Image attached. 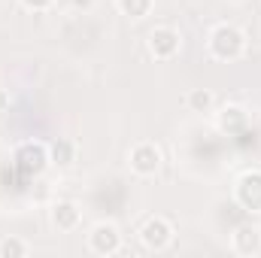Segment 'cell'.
<instances>
[{
    "mask_svg": "<svg viewBox=\"0 0 261 258\" xmlns=\"http://www.w3.org/2000/svg\"><path fill=\"white\" fill-rule=\"evenodd\" d=\"M206 49L216 61H237L243 52H246V34L231 24V21H222L210 31L206 37Z\"/></svg>",
    "mask_w": 261,
    "mask_h": 258,
    "instance_id": "cell-1",
    "label": "cell"
},
{
    "mask_svg": "<svg viewBox=\"0 0 261 258\" xmlns=\"http://www.w3.org/2000/svg\"><path fill=\"white\" fill-rule=\"evenodd\" d=\"M146 49H149V55H152L155 61H170V58L182 49V37H179V31H176V28L161 24V28H155V31L149 34Z\"/></svg>",
    "mask_w": 261,
    "mask_h": 258,
    "instance_id": "cell-2",
    "label": "cell"
},
{
    "mask_svg": "<svg viewBox=\"0 0 261 258\" xmlns=\"http://www.w3.org/2000/svg\"><path fill=\"white\" fill-rule=\"evenodd\" d=\"M173 234H176V231H173V222L164 219V216H152V219H146L143 228H140L143 246H146V249H155V252L167 249V246L173 243Z\"/></svg>",
    "mask_w": 261,
    "mask_h": 258,
    "instance_id": "cell-3",
    "label": "cell"
},
{
    "mask_svg": "<svg viewBox=\"0 0 261 258\" xmlns=\"http://www.w3.org/2000/svg\"><path fill=\"white\" fill-rule=\"evenodd\" d=\"M88 249L94 255H119L122 252V231L113 222H97L88 231Z\"/></svg>",
    "mask_w": 261,
    "mask_h": 258,
    "instance_id": "cell-4",
    "label": "cell"
},
{
    "mask_svg": "<svg viewBox=\"0 0 261 258\" xmlns=\"http://www.w3.org/2000/svg\"><path fill=\"white\" fill-rule=\"evenodd\" d=\"M161 161H164L161 149H158L155 143H149V140L137 143V146L130 149V155H128V164H130V170H134L137 176H155V173L161 170Z\"/></svg>",
    "mask_w": 261,
    "mask_h": 258,
    "instance_id": "cell-5",
    "label": "cell"
},
{
    "mask_svg": "<svg viewBox=\"0 0 261 258\" xmlns=\"http://www.w3.org/2000/svg\"><path fill=\"white\" fill-rule=\"evenodd\" d=\"M234 197L243 210L261 213V170H246L234 186Z\"/></svg>",
    "mask_w": 261,
    "mask_h": 258,
    "instance_id": "cell-6",
    "label": "cell"
},
{
    "mask_svg": "<svg viewBox=\"0 0 261 258\" xmlns=\"http://www.w3.org/2000/svg\"><path fill=\"white\" fill-rule=\"evenodd\" d=\"M231 249L243 258L261 255V228L258 225H240L231 234Z\"/></svg>",
    "mask_w": 261,
    "mask_h": 258,
    "instance_id": "cell-7",
    "label": "cell"
},
{
    "mask_svg": "<svg viewBox=\"0 0 261 258\" xmlns=\"http://www.w3.org/2000/svg\"><path fill=\"white\" fill-rule=\"evenodd\" d=\"M15 161H18V167L24 173H40L49 164V146H43V143H24V146H18Z\"/></svg>",
    "mask_w": 261,
    "mask_h": 258,
    "instance_id": "cell-8",
    "label": "cell"
},
{
    "mask_svg": "<svg viewBox=\"0 0 261 258\" xmlns=\"http://www.w3.org/2000/svg\"><path fill=\"white\" fill-rule=\"evenodd\" d=\"M49 219H52V225L58 231H76L79 228V219H82L79 203H73V200H55L52 210H49Z\"/></svg>",
    "mask_w": 261,
    "mask_h": 258,
    "instance_id": "cell-9",
    "label": "cell"
},
{
    "mask_svg": "<svg viewBox=\"0 0 261 258\" xmlns=\"http://www.w3.org/2000/svg\"><path fill=\"white\" fill-rule=\"evenodd\" d=\"M216 125H219V131H225V134H240V131L249 125V113L243 107H237V104H225L219 110V116H216Z\"/></svg>",
    "mask_w": 261,
    "mask_h": 258,
    "instance_id": "cell-10",
    "label": "cell"
},
{
    "mask_svg": "<svg viewBox=\"0 0 261 258\" xmlns=\"http://www.w3.org/2000/svg\"><path fill=\"white\" fill-rule=\"evenodd\" d=\"M73 161H76V146H73V140L58 137L55 143H49V164H55V167H70Z\"/></svg>",
    "mask_w": 261,
    "mask_h": 258,
    "instance_id": "cell-11",
    "label": "cell"
},
{
    "mask_svg": "<svg viewBox=\"0 0 261 258\" xmlns=\"http://www.w3.org/2000/svg\"><path fill=\"white\" fill-rule=\"evenodd\" d=\"M152 6H155V0H116V9H119L122 15L134 18V21L146 18V15L152 12Z\"/></svg>",
    "mask_w": 261,
    "mask_h": 258,
    "instance_id": "cell-12",
    "label": "cell"
},
{
    "mask_svg": "<svg viewBox=\"0 0 261 258\" xmlns=\"http://www.w3.org/2000/svg\"><path fill=\"white\" fill-rule=\"evenodd\" d=\"M213 104H216V97H213L210 88H192V91L186 94V107H189L192 113H210Z\"/></svg>",
    "mask_w": 261,
    "mask_h": 258,
    "instance_id": "cell-13",
    "label": "cell"
},
{
    "mask_svg": "<svg viewBox=\"0 0 261 258\" xmlns=\"http://www.w3.org/2000/svg\"><path fill=\"white\" fill-rule=\"evenodd\" d=\"M31 252V246L18 237H3L0 240V258H24Z\"/></svg>",
    "mask_w": 261,
    "mask_h": 258,
    "instance_id": "cell-14",
    "label": "cell"
},
{
    "mask_svg": "<svg viewBox=\"0 0 261 258\" xmlns=\"http://www.w3.org/2000/svg\"><path fill=\"white\" fill-rule=\"evenodd\" d=\"M52 3H55V0H21V6L31 9V12H46Z\"/></svg>",
    "mask_w": 261,
    "mask_h": 258,
    "instance_id": "cell-15",
    "label": "cell"
},
{
    "mask_svg": "<svg viewBox=\"0 0 261 258\" xmlns=\"http://www.w3.org/2000/svg\"><path fill=\"white\" fill-rule=\"evenodd\" d=\"M6 110H9V94H6V91L0 88V116H3Z\"/></svg>",
    "mask_w": 261,
    "mask_h": 258,
    "instance_id": "cell-16",
    "label": "cell"
},
{
    "mask_svg": "<svg viewBox=\"0 0 261 258\" xmlns=\"http://www.w3.org/2000/svg\"><path fill=\"white\" fill-rule=\"evenodd\" d=\"M231 3H243V0H231Z\"/></svg>",
    "mask_w": 261,
    "mask_h": 258,
    "instance_id": "cell-17",
    "label": "cell"
}]
</instances>
